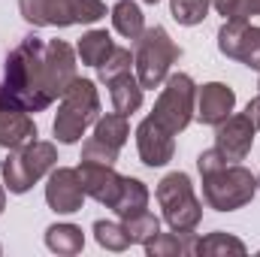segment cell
Listing matches in <instances>:
<instances>
[{"label":"cell","instance_id":"17","mask_svg":"<svg viewBox=\"0 0 260 257\" xmlns=\"http://www.w3.org/2000/svg\"><path fill=\"white\" fill-rule=\"evenodd\" d=\"M194 245H197L194 230H188V233L173 230V233H157L142 248H145L148 257H188V254H194Z\"/></svg>","mask_w":260,"mask_h":257},{"label":"cell","instance_id":"35","mask_svg":"<svg viewBox=\"0 0 260 257\" xmlns=\"http://www.w3.org/2000/svg\"><path fill=\"white\" fill-rule=\"evenodd\" d=\"M257 188H260V176H257Z\"/></svg>","mask_w":260,"mask_h":257},{"label":"cell","instance_id":"16","mask_svg":"<svg viewBox=\"0 0 260 257\" xmlns=\"http://www.w3.org/2000/svg\"><path fill=\"white\" fill-rule=\"evenodd\" d=\"M109 97H112V109L115 112H121V115H130V112H136L139 106H142V85H139V79L133 76V73H121V76H115L109 85Z\"/></svg>","mask_w":260,"mask_h":257},{"label":"cell","instance_id":"10","mask_svg":"<svg viewBox=\"0 0 260 257\" xmlns=\"http://www.w3.org/2000/svg\"><path fill=\"white\" fill-rule=\"evenodd\" d=\"M254 124L245 118V112H239V115H230V118H224L218 130H215V148L224 154V160L227 164H239V160H245L248 154H251V148H254Z\"/></svg>","mask_w":260,"mask_h":257},{"label":"cell","instance_id":"11","mask_svg":"<svg viewBox=\"0 0 260 257\" xmlns=\"http://www.w3.org/2000/svg\"><path fill=\"white\" fill-rule=\"evenodd\" d=\"M136 151H139V160L145 167H151V170L154 167H167L173 160V154H176V139L164 124H157L148 115L136 127Z\"/></svg>","mask_w":260,"mask_h":257},{"label":"cell","instance_id":"30","mask_svg":"<svg viewBox=\"0 0 260 257\" xmlns=\"http://www.w3.org/2000/svg\"><path fill=\"white\" fill-rule=\"evenodd\" d=\"M227 160H224V154L218 151V148H206L200 157H197V170H200V176L203 173H212V170H218V167H224Z\"/></svg>","mask_w":260,"mask_h":257},{"label":"cell","instance_id":"2","mask_svg":"<svg viewBox=\"0 0 260 257\" xmlns=\"http://www.w3.org/2000/svg\"><path fill=\"white\" fill-rule=\"evenodd\" d=\"M100 118V94H97V85L91 79H73V85L64 91L61 97V106H58V115H55V139L73 145L85 136V130L94 127V121Z\"/></svg>","mask_w":260,"mask_h":257},{"label":"cell","instance_id":"29","mask_svg":"<svg viewBox=\"0 0 260 257\" xmlns=\"http://www.w3.org/2000/svg\"><path fill=\"white\" fill-rule=\"evenodd\" d=\"M212 6L218 9V15H224V21L248 18V0H212Z\"/></svg>","mask_w":260,"mask_h":257},{"label":"cell","instance_id":"31","mask_svg":"<svg viewBox=\"0 0 260 257\" xmlns=\"http://www.w3.org/2000/svg\"><path fill=\"white\" fill-rule=\"evenodd\" d=\"M245 118L254 124V130H260V97L248 100V106H245Z\"/></svg>","mask_w":260,"mask_h":257},{"label":"cell","instance_id":"13","mask_svg":"<svg viewBox=\"0 0 260 257\" xmlns=\"http://www.w3.org/2000/svg\"><path fill=\"white\" fill-rule=\"evenodd\" d=\"M76 173H79V179H82L85 197H91V200H97L100 206L112 209L115 197H118V191H121V179H124V176H118V173H115V167H112V164L82 160V164L76 167Z\"/></svg>","mask_w":260,"mask_h":257},{"label":"cell","instance_id":"18","mask_svg":"<svg viewBox=\"0 0 260 257\" xmlns=\"http://www.w3.org/2000/svg\"><path fill=\"white\" fill-rule=\"evenodd\" d=\"M145 209H148V188H145V182L124 176V179H121V191H118L115 203H112V212L124 221V218L139 215V212H145Z\"/></svg>","mask_w":260,"mask_h":257},{"label":"cell","instance_id":"23","mask_svg":"<svg viewBox=\"0 0 260 257\" xmlns=\"http://www.w3.org/2000/svg\"><path fill=\"white\" fill-rule=\"evenodd\" d=\"M194 254H200V257L248 254V248H245V242H242V239H236V236H230V233H224V230H215V233H209V236L197 239Z\"/></svg>","mask_w":260,"mask_h":257},{"label":"cell","instance_id":"4","mask_svg":"<svg viewBox=\"0 0 260 257\" xmlns=\"http://www.w3.org/2000/svg\"><path fill=\"white\" fill-rule=\"evenodd\" d=\"M179 58H182V49L170 40V34L160 24L145 27L142 37L136 40V55H133V67H136L139 85L148 88V91L160 88Z\"/></svg>","mask_w":260,"mask_h":257},{"label":"cell","instance_id":"1","mask_svg":"<svg viewBox=\"0 0 260 257\" xmlns=\"http://www.w3.org/2000/svg\"><path fill=\"white\" fill-rule=\"evenodd\" d=\"M76 79V55L64 40L43 43L40 37H24L6 58L0 82V106H15L24 112H43Z\"/></svg>","mask_w":260,"mask_h":257},{"label":"cell","instance_id":"15","mask_svg":"<svg viewBox=\"0 0 260 257\" xmlns=\"http://www.w3.org/2000/svg\"><path fill=\"white\" fill-rule=\"evenodd\" d=\"M34 139H37V124L24 109L0 106V145L3 148L15 151V148H24Z\"/></svg>","mask_w":260,"mask_h":257},{"label":"cell","instance_id":"14","mask_svg":"<svg viewBox=\"0 0 260 257\" xmlns=\"http://www.w3.org/2000/svg\"><path fill=\"white\" fill-rule=\"evenodd\" d=\"M236 106V91L224 82H209L203 88H197V103H194V118L200 124H212L218 127L224 118L233 115Z\"/></svg>","mask_w":260,"mask_h":257},{"label":"cell","instance_id":"8","mask_svg":"<svg viewBox=\"0 0 260 257\" xmlns=\"http://www.w3.org/2000/svg\"><path fill=\"white\" fill-rule=\"evenodd\" d=\"M194 103H197L194 79L188 73H173L164 82V91H160V97L151 109V118L176 136L194 121Z\"/></svg>","mask_w":260,"mask_h":257},{"label":"cell","instance_id":"21","mask_svg":"<svg viewBox=\"0 0 260 257\" xmlns=\"http://www.w3.org/2000/svg\"><path fill=\"white\" fill-rule=\"evenodd\" d=\"M112 49H115V43H112V37H109L106 30H88V34H82V40H79V46H76L82 64L94 67V70L109 58Z\"/></svg>","mask_w":260,"mask_h":257},{"label":"cell","instance_id":"24","mask_svg":"<svg viewBox=\"0 0 260 257\" xmlns=\"http://www.w3.org/2000/svg\"><path fill=\"white\" fill-rule=\"evenodd\" d=\"M124 230H127V236H130V245H145L148 239H154L160 233V221L145 209L139 215L124 218Z\"/></svg>","mask_w":260,"mask_h":257},{"label":"cell","instance_id":"34","mask_svg":"<svg viewBox=\"0 0 260 257\" xmlns=\"http://www.w3.org/2000/svg\"><path fill=\"white\" fill-rule=\"evenodd\" d=\"M145 3H160V0H145Z\"/></svg>","mask_w":260,"mask_h":257},{"label":"cell","instance_id":"9","mask_svg":"<svg viewBox=\"0 0 260 257\" xmlns=\"http://www.w3.org/2000/svg\"><path fill=\"white\" fill-rule=\"evenodd\" d=\"M218 49L224 58H233L260 73V24H248V18L224 21L218 30Z\"/></svg>","mask_w":260,"mask_h":257},{"label":"cell","instance_id":"5","mask_svg":"<svg viewBox=\"0 0 260 257\" xmlns=\"http://www.w3.org/2000/svg\"><path fill=\"white\" fill-rule=\"evenodd\" d=\"M21 18L34 27L94 24L106 15L103 0H18Z\"/></svg>","mask_w":260,"mask_h":257},{"label":"cell","instance_id":"20","mask_svg":"<svg viewBox=\"0 0 260 257\" xmlns=\"http://www.w3.org/2000/svg\"><path fill=\"white\" fill-rule=\"evenodd\" d=\"M112 27L124 37V40H139L145 30V15L133 0H115L112 6Z\"/></svg>","mask_w":260,"mask_h":257},{"label":"cell","instance_id":"3","mask_svg":"<svg viewBox=\"0 0 260 257\" xmlns=\"http://www.w3.org/2000/svg\"><path fill=\"white\" fill-rule=\"evenodd\" d=\"M257 194V179L242 164H224L212 173H203V200L215 212H236L248 206Z\"/></svg>","mask_w":260,"mask_h":257},{"label":"cell","instance_id":"28","mask_svg":"<svg viewBox=\"0 0 260 257\" xmlns=\"http://www.w3.org/2000/svg\"><path fill=\"white\" fill-rule=\"evenodd\" d=\"M82 160H97V164H112V167H115L118 151H115V148H106V145H100V142H94V139H88V142L82 145Z\"/></svg>","mask_w":260,"mask_h":257},{"label":"cell","instance_id":"25","mask_svg":"<svg viewBox=\"0 0 260 257\" xmlns=\"http://www.w3.org/2000/svg\"><path fill=\"white\" fill-rule=\"evenodd\" d=\"M94 239L106 251H124L130 245L124 224H115V221H94Z\"/></svg>","mask_w":260,"mask_h":257},{"label":"cell","instance_id":"26","mask_svg":"<svg viewBox=\"0 0 260 257\" xmlns=\"http://www.w3.org/2000/svg\"><path fill=\"white\" fill-rule=\"evenodd\" d=\"M209 3L212 0H170V9H173V18L185 27H194L206 21V12H209Z\"/></svg>","mask_w":260,"mask_h":257},{"label":"cell","instance_id":"12","mask_svg":"<svg viewBox=\"0 0 260 257\" xmlns=\"http://www.w3.org/2000/svg\"><path fill=\"white\" fill-rule=\"evenodd\" d=\"M46 203L52 212L58 215H73V212H82V203H85V188H82V179L76 170L70 167H58L49 173V185H46Z\"/></svg>","mask_w":260,"mask_h":257},{"label":"cell","instance_id":"7","mask_svg":"<svg viewBox=\"0 0 260 257\" xmlns=\"http://www.w3.org/2000/svg\"><path fill=\"white\" fill-rule=\"evenodd\" d=\"M157 203L164 209V221L170 230L188 233L194 230L203 218V203L197 200L194 185L188 173H170L157 182Z\"/></svg>","mask_w":260,"mask_h":257},{"label":"cell","instance_id":"19","mask_svg":"<svg viewBox=\"0 0 260 257\" xmlns=\"http://www.w3.org/2000/svg\"><path fill=\"white\" fill-rule=\"evenodd\" d=\"M130 136V124H127V115H121V112H112V115H100L97 121H94V142H100V145H106V148H115V151H121V145L127 142Z\"/></svg>","mask_w":260,"mask_h":257},{"label":"cell","instance_id":"27","mask_svg":"<svg viewBox=\"0 0 260 257\" xmlns=\"http://www.w3.org/2000/svg\"><path fill=\"white\" fill-rule=\"evenodd\" d=\"M130 67H133V55H130V49H121V46H115V49L109 52V58H106L103 64L97 67V79H100L103 85H109L115 76H121V73H130Z\"/></svg>","mask_w":260,"mask_h":257},{"label":"cell","instance_id":"36","mask_svg":"<svg viewBox=\"0 0 260 257\" xmlns=\"http://www.w3.org/2000/svg\"><path fill=\"white\" fill-rule=\"evenodd\" d=\"M257 88H260V82H257Z\"/></svg>","mask_w":260,"mask_h":257},{"label":"cell","instance_id":"6","mask_svg":"<svg viewBox=\"0 0 260 257\" xmlns=\"http://www.w3.org/2000/svg\"><path fill=\"white\" fill-rule=\"evenodd\" d=\"M58 164V148L52 142H27L24 148H15L3 160V185L9 194H27L43 176H49Z\"/></svg>","mask_w":260,"mask_h":257},{"label":"cell","instance_id":"22","mask_svg":"<svg viewBox=\"0 0 260 257\" xmlns=\"http://www.w3.org/2000/svg\"><path fill=\"white\" fill-rule=\"evenodd\" d=\"M46 245L55 254H79L85 248V233L76 224H52L46 230Z\"/></svg>","mask_w":260,"mask_h":257},{"label":"cell","instance_id":"33","mask_svg":"<svg viewBox=\"0 0 260 257\" xmlns=\"http://www.w3.org/2000/svg\"><path fill=\"white\" fill-rule=\"evenodd\" d=\"M3 209H6V185H0V215H3Z\"/></svg>","mask_w":260,"mask_h":257},{"label":"cell","instance_id":"32","mask_svg":"<svg viewBox=\"0 0 260 257\" xmlns=\"http://www.w3.org/2000/svg\"><path fill=\"white\" fill-rule=\"evenodd\" d=\"M248 15H260V0H248Z\"/></svg>","mask_w":260,"mask_h":257}]
</instances>
